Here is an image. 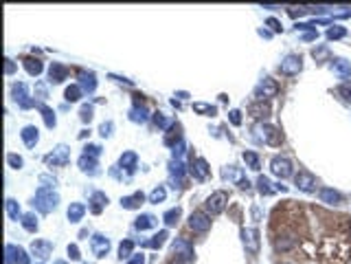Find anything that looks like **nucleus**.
I'll return each instance as SVG.
<instances>
[{"instance_id": "f8f14e48", "label": "nucleus", "mask_w": 351, "mask_h": 264, "mask_svg": "<svg viewBox=\"0 0 351 264\" xmlns=\"http://www.w3.org/2000/svg\"><path fill=\"white\" fill-rule=\"evenodd\" d=\"M90 249H93V253L97 257H106L110 253V238L104 236V233H95L90 238Z\"/></svg>"}, {"instance_id": "412c9836", "label": "nucleus", "mask_w": 351, "mask_h": 264, "mask_svg": "<svg viewBox=\"0 0 351 264\" xmlns=\"http://www.w3.org/2000/svg\"><path fill=\"white\" fill-rule=\"evenodd\" d=\"M222 176H224V178H231V181H235L241 189H248V187H250V181H248V178H244V174H241V172L237 170V167H233V165H231V167H226V170L222 172Z\"/></svg>"}, {"instance_id": "f257e3e1", "label": "nucleus", "mask_w": 351, "mask_h": 264, "mask_svg": "<svg viewBox=\"0 0 351 264\" xmlns=\"http://www.w3.org/2000/svg\"><path fill=\"white\" fill-rule=\"evenodd\" d=\"M57 203H59L57 191L51 189V187H42L40 185V189L35 191V198H33V207L38 209L40 214H51L53 209L57 207Z\"/></svg>"}, {"instance_id": "1a4fd4ad", "label": "nucleus", "mask_w": 351, "mask_h": 264, "mask_svg": "<svg viewBox=\"0 0 351 264\" xmlns=\"http://www.w3.org/2000/svg\"><path fill=\"white\" fill-rule=\"evenodd\" d=\"M5 253H7V257H5L7 264H31V257H29V253L22 247L7 244V247H5Z\"/></svg>"}, {"instance_id": "b1692460", "label": "nucleus", "mask_w": 351, "mask_h": 264, "mask_svg": "<svg viewBox=\"0 0 351 264\" xmlns=\"http://www.w3.org/2000/svg\"><path fill=\"white\" fill-rule=\"evenodd\" d=\"M318 198H320V203H327V205H340V201H342V196L338 194L336 189H331V187H323L318 191Z\"/></svg>"}, {"instance_id": "c03bdc74", "label": "nucleus", "mask_w": 351, "mask_h": 264, "mask_svg": "<svg viewBox=\"0 0 351 264\" xmlns=\"http://www.w3.org/2000/svg\"><path fill=\"white\" fill-rule=\"evenodd\" d=\"M257 189H259V194H264V196H270L272 191H275L272 183L268 181V176H259L257 178Z\"/></svg>"}, {"instance_id": "9d476101", "label": "nucleus", "mask_w": 351, "mask_h": 264, "mask_svg": "<svg viewBox=\"0 0 351 264\" xmlns=\"http://www.w3.org/2000/svg\"><path fill=\"white\" fill-rule=\"evenodd\" d=\"M189 227L196 233H207L211 229V216L207 212H193L189 216Z\"/></svg>"}, {"instance_id": "6ab92c4d", "label": "nucleus", "mask_w": 351, "mask_h": 264, "mask_svg": "<svg viewBox=\"0 0 351 264\" xmlns=\"http://www.w3.org/2000/svg\"><path fill=\"white\" fill-rule=\"evenodd\" d=\"M331 71L340 77V80H351V62L344 57H336L331 62Z\"/></svg>"}, {"instance_id": "680f3d73", "label": "nucleus", "mask_w": 351, "mask_h": 264, "mask_svg": "<svg viewBox=\"0 0 351 264\" xmlns=\"http://www.w3.org/2000/svg\"><path fill=\"white\" fill-rule=\"evenodd\" d=\"M38 95H40V99H46L48 97V91H46V84H38Z\"/></svg>"}, {"instance_id": "f3484780", "label": "nucleus", "mask_w": 351, "mask_h": 264, "mask_svg": "<svg viewBox=\"0 0 351 264\" xmlns=\"http://www.w3.org/2000/svg\"><path fill=\"white\" fill-rule=\"evenodd\" d=\"M31 253L35 255V257H40V260H46L48 255L53 253V242L51 240H33L31 242Z\"/></svg>"}, {"instance_id": "052dcab7", "label": "nucleus", "mask_w": 351, "mask_h": 264, "mask_svg": "<svg viewBox=\"0 0 351 264\" xmlns=\"http://www.w3.org/2000/svg\"><path fill=\"white\" fill-rule=\"evenodd\" d=\"M5 62H7V64H5V75H11V73H14V71H16V64L14 62H11V59L7 57V59H5Z\"/></svg>"}, {"instance_id": "c756f323", "label": "nucleus", "mask_w": 351, "mask_h": 264, "mask_svg": "<svg viewBox=\"0 0 351 264\" xmlns=\"http://www.w3.org/2000/svg\"><path fill=\"white\" fill-rule=\"evenodd\" d=\"M83 214H86V205H83V203H70L68 212H66L70 223H79V220L83 218Z\"/></svg>"}, {"instance_id": "c85d7f7f", "label": "nucleus", "mask_w": 351, "mask_h": 264, "mask_svg": "<svg viewBox=\"0 0 351 264\" xmlns=\"http://www.w3.org/2000/svg\"><path fill=\"white\" fill-rule=\"evenodd\" d=\"M79 86H81V91L83 93H95V88H97V80H95V73H86V71H81L79 73Z\"/></svg>"}, {"instance_id": "3c124183", "label": "nucleus", "mask_w": 351, "mask_h": 264, "mask_svg": "<svg viewBox=\"0 0 351 264\" xmlns=\"http://www.w3.org/2000/svg\"><path fill=\"white\" fill-rule=\"evenodd\" d=\"M112 130H114V123H112V121H106V123L99 125V135L104 137V139H108V137L112 135Z\"/></svg>"}, {"instance_id": "a211bd4d", "label": "nucleus", "mask_w": 351, "mask_h": 264, "mask_svg": "<svg viewBox=\"0 0 351 264\" xmlns=\"http://www.w3.org/2000/svg\"><path fill=\"white\" fill-rule=\"evenodd\" d=\"M20 139L27 148H35L40 141V130L35 128V125H24L22 132H20Z\"/></svg>"}, {"instance_id": "de8ad7c7", "label": "nucleus", "mask_w": 351, "mask_h": 264, "mask_svg": "<svg viewBox=\"0 0 351 264\" xmlns=\"http://www.w3.org/2000/svg\"><path fill=\"white\" fill-rule=\"evenodd\" d=\"M7 163H9V167H14V170H20V167L24 165V159L20 157V154L9 152V154H7Z\"/></svg>"}, {"instance_id": "9b49d317", "label": "nucleus", "mask_w": 351, "mask_h": 264, "mask_svg": "<svg viewBox=\"0 0 351 264\" xmlns=\"http://www.w3.org/2000/svg\"><path fill=\"white\" fill-rule=\"evenodd\" d=\"M44 161L48 165H66L70 161V148L64 146V143H59V146L53 150L51 154H46Z\"/></svg>"}, {"instance_id": "4d7b16f0", "label": "nucleus", "mask_w": 351, "mask_h": 264, "mask_svg": "<svg viewBox=\"0 0 351 264\" xmlns=\"http://www.w3.org/2000/svg\"><path fill=\"white\" fill-rule=\"evenodd\" d=\"M185 139L183 141H180V143H176V146H173V159H183V154H185Z\"/></svg>"}, {"instance_id": "473e14b6", "label": "nucleus", "mask_w": 351, "mask_h": 264, "mask_svg": "<svg viewBox=\"0 0 351 264\" xmlns=\"http://www.w3.org/2000/svg\"><path fill=\"white\" fill-rule=\"evenodd\" d=\"M167 238H169V231H167V229H160L158 233H154L152 240H147V242H143V247H149V249H160L162 244L167 242Z\"/></svg>"}, {"instance_id": "4c0bfd02", "label": "nucleus", "mask_w": 351, "mask_h": 264, "mask_svg": "<svg viewBox=\"0 0 351 264\" xmlns=\"http://www.w3.org/2000/svg\"><path fill=\"white\" fill-rule=\"evenodd\" d=\"M193 112L204 115V117H215L217 115V108L211 106V104H204V101H196V104H193Z\"/></svg>"}, {"instance_id": "69168bd1", "label": "nucleus", "mask_w": 351, "mask_h": 264, "mask_svg": "<svg viewBox=\"0 0 351 264\" xmlns=\"http://www.w3.org/2000/svg\"><path fill=\"white\" fill-rule=\"evenodd\" d=\"M55 264H66V262H64V260H57V262H55Z\"/></svg>"}, {"instance_id": "7c9ffc66", "label": "nucleus", "mask_w": 351, "mask_h": 264, "mask_svg": "<svg viewBox=\"0 0 351 264\" xmlns=\"http://www.w3.org/2000/svg\"><path fill=\"white\" fill-rule=\"evenodd\" d=\"M248 112L255 119H266V117H270V106L264 104V101H255V104L248 106Z\"/></svg>"}, {"instance_id": "6e6552de", "label": "nucleus", "mask_w": 351, "mask_h": 264, "mask_svg": "<svg viewBox=\"0 0 351 264\" xmlns=\"http://www.w3.org/2000/svg\"><path fill=\"white\" fill-rule=\"evenodd\" d=\"M171 249H173V253L178 255V257H183L185 262H193V257H196L193 244L187 238H176L173 244H171Z\"/></svg>"}, {"instance_id": "5fc2aeb1", "label": "nucleus", "mask_w": 351, "mask_h": 264, "mask_svg": "<svg viewBox=\"0 0 351 264\" xmlns=\"http://www.w3.org/2000/svg\"><path fill=\"white\" fill-rule=\"evenodd\" d=\"M40 183H42V187H51V189L57 185L55 178H53V176H48V174H42V176H40Z\"/></svg>"}, {"instance_id": "cd10ccee", "label": "nucleus", "mask_w": 351, "mask_h": 264, "mask_svg": "<svg viewBox=\"0 0 351 264\" xmlns=\"http://www.w3.org/2000/svg\"><path fill=\"white\" fill-rule=\"evenodd\" d=\"M22 66L27 69V73L33 75V77H38L42 71H44V64H42V59H38V57H24Z\"/></svg>"}, {"instance_id": "e433bc0d", "label": "nucleus", "mask_w": 351, "mask_h": 264, "mask_svg": "<svg viewBox=\"0 0 351 264\" xmlns=\"http://www.w3.org/2000/svg\"><path fill=\"white\" fill-rule=\"evenodd\" d=\"M20 223H22V227H24V229H27L29 233H35V231H38V218H35V214H33V212L22 214Z\"/></svg>"}, {"instance_id": "5701e85b", "label": "nucleus", "mask_w": 351, "mask_h": 264, "mask_svg": "<svg viewBox=\"0 0 351 264\" xmlns=\"http://www.w3.org/2000/svg\"><path fill=\"white\" fill-rule=\"evenodd\" d=\"M158 225V218L152 214H141L138 218L134 220V227L138 231H145V229H154V227Z\"/></svg>"}, {"instance_id": "a19ab883", "label": "nucleus", "mask_w": 351, "mask_h": 264, "mask_svg": "<svg viewBox=\"0 0 351 264\" xmlns=\"http://www.w3.org/2000/svg\"><path fill=\"white\" fill-rule=\"evenodd\" d=\"M165 198H167V189L162 187V185H158V187H154L152 191H149L147 201H149V203H154V205H158V203H162Z\"/></svg>"}, {"instance_id": "2f4dec72", "label": "nucleus", "mask_w": 351, "mask_h": 264, "mask_svg": "<svg viewBox=\"0 0 351 264\" xmlns=\"http://www.w3.org/2000/svg\"><path fill=\"white\" fill-rule=\"evenodd\" d=\"M77 165L81 167V172L86 174H97V157H90V154H81Z\"/></svg>"}, {"instance_id": "37998d69", "label": "nucleus", "mask_w": 351, "mask_h": 264, "mask_svg": "<svg viewBox=\"0 0 351 264\" xmlns=\"http://www.w3.org/2000/svg\"><path fill=\"white\" fill-rule=\"evenodd\" d=\"M132 251H134V242H132V240H123V242L119 244V257L121 260H128V257L134 255Z\"/></svg>"}, {"instance_id": "a18cd8bd", "label": "nucleus", "mask_w": 351, "mask_h": 264, "mask_svg": "<svg viewBox=\"0 0 351 264\" xmlns=\"http://www.w3.org/2000/svg\"><path fill=\"white\" fill-rule=\"evenodd\" d=\"M347 35V29L340 27V25H331L327 29V40H342Z\"/></svg>"}, {"instance_id": "6e6d98bb", "label": "nucleus", "mask_w": 351, "mask_h": 264, "mask_svg": "<svg viewBox=\"0 0 351 264\" xmlns=\"http://www.w3.org/2000/svg\"><path fill=\"white\" fill-rule=\"evenodd\" d=\"M83 154H90V157H99V154H101V148L95 146V143H88V146L83 148Z\"/></svg>"}, {"instance_id": "49530a36", "label": "nucleus", "mask_w": 351, "mask_h": 264, "mask_svg": "<svg viewBox=\"0 0 351 264\" xmlns=\"http://www.w3.org/2000/svg\"><path fill=\"white\" fill-rule=\"evenodd\" d=\"M152 119H154V123L158 125L160 130H169V128H171V125H173V121H171V119H167L165 115H162V112H154V115H152Z\"/></svg>"}, {"instance_id": "393cba45", "label": "nucleus", "mask_w": 351, "mask_h": 264, "mask_svg": "<svg viewBox=\"0 0 351 264\" xmlns=\"http://www.w3.org/2000/svg\"><path fill=\"white\" fill-rule=\"evenodd\" d=\"M136 163H138V154L132 152V150L123 152V154H121V159H119V167H121V170H128V172L134 170Z\"/></svg>"}, {"instance_id": "423d86ee", "label": "nucleus", "mask_w": 351, "mask_h": 264, "mask_svg": "<svg viewBox=\"0 0 351 264\" xmlns=\"http://www.w3.org/2000/svg\"><path fill=\"white\" fill-rule=\"evenodd\" d=\"M255 93H257L259 101L277 97V93H279V84H277V80H272V77H264V80L257 84V91Z\"/></svg>"}, {"instance_id": "58836bf2", "label": "nucleus", "mask_w": 351, "mask_h": 264, "mask_svg": "<svg viewBox=\"0 0 351 264\" xmlns=\"http://www.w3.org/2000/svg\"><path fill=\"white\" fill-rule=\"evenodd\" d=\"M81 95H83V91H81L79 84H72V86H68V88L64 91V99L70 101V104H75V101H79Z\"/></svg>"}, {"instance_id": "f704fd0d", "label": "nucleus", "mask_w": 351, "mask_h": 264, "mask_svg": "<svg viewBox=\"0 0 351 264\" xmlns=\"http://www.w3.org/2000/svg\"><path fill=\"white\" fill-rule=\"evenodd\" d=\"M180 216H183V209L173 207V209H169V212L162 214V223H165L167 227H176L180 223Z\"/></svg>"}, {"instance_id": "c9c22d12", "label": "nucleus", "mask_w": 351, "mask_h": 264, "mask_svg": "<svg viewBox=\"0 0 351 264\" xmlns=\"http://www.w3.org/2000/svg\"><path fill=\"white\" fill-rule=\"evenodd\" d=\"M241 159H244V163L250 167V170L259 172V167H261V161H259V154H257V152H252V150H246V152L241 154Z\"/></svg>"}, {"instance_id": "7ed1b4c3", "label": "nucleus", "mask_w": 351, "mask_h": 264, "mask_svg": "<svg viewBox=\"0 0 351 264\" xmlns=\"http://www.w3.org/2000/svg\"><path fill=\"white\" fill-rule=\"evenodd\" d=\"M226 205H228V191H224V189L213 191V194L207 198V203H204V207H207V212L211 216L222 214L224 209H226Z\"/></svg>"}, {"instance_id": "603ef678", "label": "nucleus", "mask_w": 351, "mask_h": 264, "mask_svg": "<svg viewBox=\"0 0 351 264\" xmlns=\"http://www.w3.org/2000/svg\"><path fill=\"white\" fill-rule=\"evenodd\" d=\"M228 121H231L233 125H241V110H237V108L228 110Z\"/></svg>"}, {"instance_id": "ea45409f", "label": "nucleus", "mask_w": 351, "mask_h": 264, "mask_svg": "<svg viewBox=\"0 0 351 264\" xmlns=\"http://www.w3.org/2000/svg\"><path fill=\"white\" fill-rule=\"evenodd\" d=\"M5 207H7V216H9L11 220H20V218H22V214H20V205H18V201H14V198H7Z\"/></svg>"}, {"instance_id": "e2e57ef3", "label": "nucleus", "mask_w": 351, "mask_h": 264, "mask_svg": "<svg viewBox=\"0 0 351 264\" xmlns=\"http://www.w3.org/2000/svg\"><path fill=\"white\" fill-rule=\"evenodd\" d=\"M316 38H318V31H310V33L303 35V40H307V42H310V40H316Z\"/></svg>"}, {"instance_id": "f03ea898", "label": "nucleus", "mask_w": 351, "mask_h": 264, "mask_svg": "<svg viewBox=\"0 0 351 264\" xmlns=\"http://www.w3.org/2000/svg\"><path fill=\"white\" fill-rule=\"evenodd\" d=\"M11 97H14V101L20 108H24V110H29V108L35 106V99L31 97V93H29V86L24 82H16L14 86H11Z\"/></svg>"}, {"instance_id": "864d4df0", "label": "nucleus", "mask_w": 351, "mask_h": 264, "mask_svg": "<svg viewBox=\"0 0 351 264\" xmlns=\"http://www.w3.org/2000/svg\"><path fill=\"white\" fill-rule=\"evenodd\" d=\"M266 25L270 27V31H272V33H281V31H283L281 22L277 20V18H268V20H266Z\"/></svg>"}, {"instance_id": "a878e982", "label": "nucleus", "mask_w": 351, "mask_h": 264, "mask_svg": "<svg viewBox=\"0 0 351 264\" xmlns=\"http://www.w3.org/2000/svg\"><path fill=\"white\" fill-rule=\"evenodd\" d=\"M143 201H145V194L143 191H136V194H132V196L121 198V207L123 209H138L143 205Z\"/></svg>"}, {"instance_id": "39448f33", "label": "nucleus", "mask_w": 351, "mask_h": 264, "mask_svg": "<svg viewBox=\"0 0 351 264\" xmlns=\"http://www.w3.org/2000/svg\"><path fill=\"white\" fill-rule=\"evenodd\" d=\"M241 242H244L246 251L250 255L259 253V247H261V240H259V231L255 227H248V229H241Z\"/></svg>"}, {"instance_id": "20e7f679", "label": "nucleus", "mask_w": 351, "mask_h": 264, "mask_svg": "<svg viewBox=\"0 0 351 264\" xmlns=\"http://www.w3.org/2000/svg\"><path fill=\"white\" fill-rule=\"evenodd\" d=\"M255 132H257V137L266 143V146H279V143H281V132L277 130L275 125H270V123H259L255 128Z\"/></svg>"}, {"instance_id": "ddd939ff", "label": "nucleus", "mask_w": 351, "mask_h": 264, "mask_svg": "<svg viewBox=\"0 0 351 264\" xmlns=\"http://www.w3.org/2000/svg\"><path fill=\"white\" fill-rule=\"evenodd\" d=\"M270 172L279 178H288V176H292L294 170H292V163L286 157H275L270 161Z\"/></svg>"}, {"instance_id": "2eb2a0df", "label": "nucleus", "mask_w": 351, "mask_h": 264, "mask_svg": "<svg viewBox=\"0 0 351 264\" xmlns=\"http://www.w3.org/2000/svg\"><path fill=\"white\" fill-rule=\"evenodd\" d=\"M189 172L193 174V178H196V181H207L209 174H211V167H209V163L202 157H198V159H193Z\"/></svg>"}, {"instance_id": "4468645a", "label": "nucleus", "mask_w": 351, "mask_h": 264, "mask_svg": "<svg viewBox=\"0 0 351 264\" xmlns=\"http://www.w3.org/2000/svg\"><path fill=\"white\" fill-rule=\"evenodd\" d=\"M294 185H296V187H299L301 191L310 194V191L316 189V176H314L312 172H307V170H301V172L294 176Z\"/></svg>"}, {"instance_id": "72a5a7b5", "label": "nucleus", "mask_w": 351, "mask_h": 264, "mask_svg": "<svg viewBox=\"0 0 351 264\" xmlns=\"http://www.w3.org/2000/svg\"><path fill=\"white\" fill-rule=\"evenodd\" d=\"M40 112H42V119H44V123H46V128L48 130H53L57 125V117H55V110L53 108H48L44 104H40Z\"/></svg>"}, {"instance_id": "bf43d9fd", "label": "nucleus", "mask_w": 351, "mask_h": 264, "mask_svg": "<svg viewBox=\"0 0 351 264\" xmlns=\"http://www.w3.org/2000/svg\"><path fill=\"white\" fill-rule=\"evenodd\" d=\"M128 264H145V255H143V253H134V255H132L130 260H128Z\"/></svg>"}, {"instance_id": "dca6fc26", "label": "nucleus", "mask_w": 351, "mask_h": 264, "mask_svg": "<svg viewBox=\"0 0 351 264\" xmlns=\"http://www.w3.org/2000/svg\"><path fill=\"white\" fill-rule=\"evenodd\" d=\"M169 174L176 181V187H183L185 183V174H187V167L183 163V159H171L169 161Z\"/></svg>"}, {"instance_id": "13d9d810", "label": "nucleus", "mask_w": 351, "mask_h": 264, "mask_svg": "<svg viewBox=\"0 0 351 264\" xmlns=\"http://www.w3.org/2000/svg\"><path fill=\"white\" fill-rule=\"evenodd\" d=\"M68 255H70V260H79L81 257L79 247H77V244H68Z\"/></svg>"}, {"instance_id": "bb28decb", "label": "nucleus", "mask_w": 351, "mask_h": 264, "mask_svg": "<svg viewBox=\"0 0 351 264\" xmlns=\"http://www.w3.org/2000/svg\"><path fill=\"white\" fill-rule=\"evenodd\" d=\"M66 75H68V69H66L64 64H59V62H53L51 69H48V77H51V82H55V84L64 82Z\"/></svg>"}, {"instance_id": "79ce46f5", "label": "nucleus", "mask_w": 351, "mask_h": 264, "mask_svg": "<svg viewBox=\"0 0 351 264\" xmlns=\"http://www.w3.org/2000/svg\"><path fill=\"white\" fill-rule=\"evenodd\" d=\"M180 128H178V125H171V128H169V135L165 137V146H176V143H180V141H183V135H180V132H178Z\"/></svg>"}, {"instance_id": "8fccbe9b", "label": "nucleus", "mask_w": 351, "mask_h": 264, "mask_svg": "<svg viewBox=\"0 0 351 264\" xmlns=\"http://www.w3.org/2000/svg\"><path fill=\"white\" fill-rule=\"evenodd\" d=\"M336 93L340 95L344 101H349V104H351V84H342V86H338Z\"/></svg>"}, {"instance_id": "0eeeda50", "label": "nucleus", "mask_w": 351, "mask_h": 264, "mask_svg": "<svg viewBox=\"0 0 351 264\" xmlns=\"http://www.w3.org/2000/svg\"><path fill=\"white\" fill-rule=\"evenodd\" d=\"M301 69H303V59H301V55H294V53H290V55L283 57V62L279 66V71L283 75H288V77L299 75Z\"/></svg>"}, {"instance_id": "0e129e2a", "label": "nucleus", "mask_w": 351, "mask_h": 264, "mask_svg": "<svg viewBox=\"0 0 351 264\" xmlns=\"http://www.w3.org/2000/svg\"><path fill=\"white\" fill-rule=\"evenodd\" d=\"M259 35H264V38H272V33L266 31V29H261V31H259Z\"/></svg>"}, {"instance_id": "09e8293b", "label": "nucleus", "mask_w": 351, "mask_h": 264, "mask_svg": "<svg viewBox=\"0 0 351 264\" xmlns=\"http://www.w3.org/2000/svg\"><path fill=\"white\" fill-rule=\"evenodd\" d=\"M93 112H95V108H93V106H90V104H83V106H81V110H79L81 121H83V123H90V121H93Z\"/></svg>"}, {"instance_id": "4be33fe9", "label": "nucleus", "mask_w": 351, "mask_h": 264, "mask_svg": "<svg viewBox=\"0 0 351 264\" xmlns=\"http://www.w3.org/2000/svg\"><path fill=\"white\" fill-rule=\"evenodd\" d=\"M108 205V196L104 194V191H95L93 196H90V212L99 216L101 212H104V207Z\"/></svg>"}, {"instance_id": "aec40b11", "label": "nucleus", "mask_w": 351, "mask_h": 264, "mask_svg": "<svg viewBox=\"0 0 351 264\" xmlns=\"http://www.w3.org/2000/svg\"><path fill=\"white\" fill-rule=\"evenodd\" d=\"M130 119H132V121H136V123H143V121H147V119H149L147 108H145V104L138 99V95L134 97V108L130 110Z\"/></svg>"}]
</instances>
